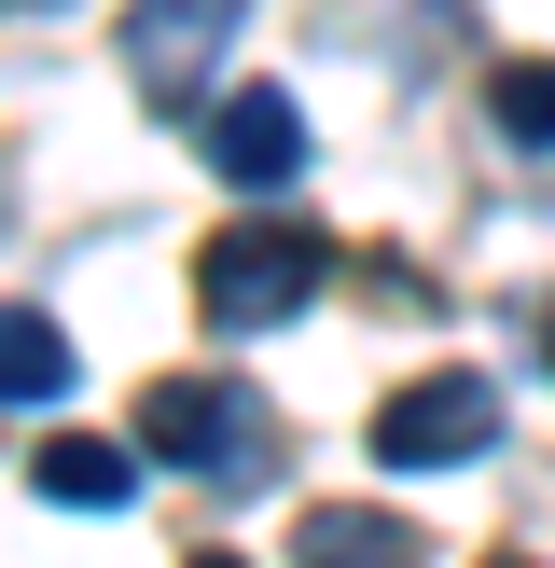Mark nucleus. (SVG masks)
<instances>
[{"label":"nucleus","instance_id":"1","mask_svg":"<svg viewBox=\"0 0 555 568\" xmlns=\"http://www.w3.org/2000/svg\"><path fill=\"white\" fill-rule=\"evenodd\" d=\"M320 277H333L320 222H222L209 264H194V320L209 333H278V320L320 305Z\"/></svg>","mask_w":555,"mask_h":568},{"label":"nucleus","instance_id":"2","mask_svg":"<svg viewBox=\"0 0 555 568\" xmlns=\"http://www.w3.org/2000/svg\"><path fill=\"white\" fill-rule=\"evenodd\" d=\"M139 444H153L167 471H194V486H250L264 444H278V416H264V388H236V375H153Z\"/></svg>","mask_w":555,"mask_h":568},{"label":"nucleus","instance_id":"3","mask_svg":"<svg viewBox=\"0 0 555 568\" xmlns=\"http://www.w3.org/2000/svg\"><path fill=\"white\" fill-rule=\"evenodd\" d=\"M486 444H514V416H500L486 375H416V388H389V416H375V471H458V458H486Z\"/></svg>","mask_w":555,"mask_h":568},{"label":"nucleus","instance_id":"4","mask_svg":"<svg viewBox=\"0 0 555 568\" xmlns=\"http://www.w3.org/2000/svg\"><path fill=\"white\" fill-rule=\"evenodd\" d=\"M194 153H209L236 194H292V181H305V111L278 98V83H236V98H209Z\"/></svg>","mask_w":555,"mask_h":568},{"label":"nucleus","instance_id":"5","mask_svg":"<svg viewBox=\"0 0 555 568\" xmlns=\"http://www.w3.org/2000/svg\"><path fill=\"white\" fill-rule=\"evenodd\" d=\"M250 0H139V28H125V70L153 83L167 111L194 98V83H209V55H222V28H236Z\"/></svg>","mask_w":555,"mask_h":568},{"label":"nucleus","instance_id":"6","mask_svg":"<svg viewBox=\"0 0 555 568\" xmlns=\"http://www.w3.org/2000/svg\"><path fill=\"white\" fill-rule=\"evenodd\" d=\"M42 499H56V514H125V499H139V458H125V444H42Z\"/></svg>","mask_w":555,"mask_h":568},{"label":"nucleus","instance_id":"7","mask_svg":"<svg viewBox=\"0 0 555 568\" xmlns=\"http://www.w3.org/2000/svg\"><path fill=\"white\" fill-rule=\"evenodd\" d=\"M70 388V333L42 305H0V403H56Z\"/></svg>","mask_w":555,"mask_h":568},{"label":"nucleus","instance_id":"8","mask_svg":"<svg viewBox=\"0 0 555 568\" xmlns=\"http://www.w3.org/2000/svg\"><path fill=\"white\" fill-rule=\"evenodd\" d=\"M486 111H500L514 153H555V55H514V70L486 83Z\"/></svg>","mask_w":555,"mask_h":568},{"label":"nucleus","instance_id":"9","mask_svg":"<svg viewBox=\"0 0 555 568\" xmlns=\"http://www.w3.org/2000/svg\"><path fill=\"white\" fill-rule=\"evenodd\" d=\"M305 555H416V541L375 527V514H305Z\"/></svg>","mask_w":555,"mask_h":568}]
</instances>
